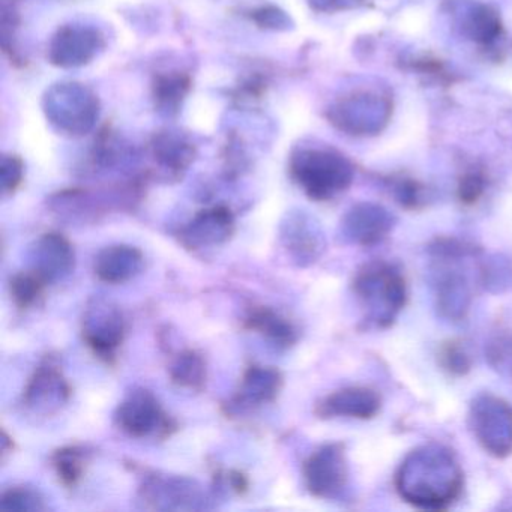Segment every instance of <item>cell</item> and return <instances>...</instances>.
Returning a JSON list of instances; mask_svg holds the SVG:
<instances>
[{"mask_svg":"<svg viewBox=\"0 0 512 512\" xmlns=\"http://www.w3.org/2000/svg\"><path fill=\"white\" fill-rule=\"evenodd\" d=\"M395 487L410 505L442 509L460 496L463 472L451 451L443 446H419L401 463Z\"/></svg>","mask_w":512,"mask_h":512,"instance_id":"1","label":"cell"},{"mask_svg":"<svg viewBox=\"0 0 512 512\" xmlns=\"http://www.w3.org/2000/svg\"><path fill=\"white\" fill-rule=\"evenodd\" d=\"M290 173L310 199H334L352 184L355 170L340 152L328 148L299 149L290 161Z\"/></svg>","mask_w":512,"mask_h":512,"instance_id":"2","label":"cell"},{"mask_svg":"<svg viewBox=\"0 0 512 512\" xmlns=\"http://www.w3.org/2000/svg\"><path fill=\"white\" fill-rule=\"evenodd\" d=\"M353 290L367 311L368 322L391 325L406 304V283L400 269L388 262L365 265L356 274Z\"/></svg>","mask_w":512,"mask_h":512,"instance_id":"3","label":"cell"},{"mask_svg":"<svg viewBox=\"0 0 512 512\" xmlns=\"http://www.w3.org/2000/svg\"><path fill=\"white\" fill-rule=\"evenodd\" d=\"M470 428L488 454L497 458L512 454V406L496 395L482 394L473 400Z\"/></svg>","mask_w":512,"mask_h":512,"instance_id":"4","label":"cell"},{"mask_svg":"<svg viewBox=\"0 0 512 512\" xmlns=\"http://www.w3.org/2000/svg\"><path fill=\"white\" fill-rule=\"evenodd\" d=\"M98 100L85 86L62 83L46 97L47 118L65 133L80 136L88 133L98 119Z\"/></svg>","mask_w":512,"mask_h":512,"instance_id":"5","label":"cell"},{"mask_svg":"<svg viewBox=\"0 0 512 512\" xmlns=\"http://www.w3.org/2000/svg\"><path fill=\"white\" fill-rule=\"evenodd\" d=\"M391 103L377 92H359L350 95L331 110L332 124L352 136L377 133L388 121Z\"/></svg>","mask_w":512,"mask_h":512,"instance_id":"6","label":"cell"},{"mask_svg":"<svg viewBox=\"0 0 512 512\" xmlns=\"http://www.w3.org/2000/svg\"><path fill=\"white\" fill-rule=\"evenodd\" d=\"M116 422L124 433L133 437L157 436L170 430L169 416L157 398L145 389L131 392L116 412Z\"/></svg>","mask_w":512,"mask_h":512,"instance_id":"7","label":"cell"},{"mask_svg":"<svg viewBox=\"0 0 512 512\" xmlns=\"http://www.w3.org/2000/svg\"><path fill=\"white\" fill-rule=\"evenodd\" d=\"M125 335L121 310L104 299H95L83 317V338L100 358L112 359Z\"/></svg>","mask_w":512,"mask_h":512,"instance_id":"8","label":"cell"},{"mask_svg":"<svg viewBox=\"0 0 512 512\" xmlns=\"http://www.w3.org/2000/svg\"><path fill=\"white\" fill-rule=\"evenodd\" d=\"M308 491L323 499L337 497L347 484V463L343 445L331 443L314 452L304 464Z\"/></svg>","mask_w":512,"mask_h":512,"instance_id":"9","label":"cell"},{"mask_svg":"<svg viewBox=\"0 0 512 512\" xmlns=\"http://www.w3.org/2000/svg\"><path fill=\"white\" fill-rule=\"evenodd\" d=\"M70 394V385L58 365L47 361L37 368L29 380L23 394V404L37 415H52L67 403Z\"/></svg>","mask_w":512,"mask_h":512,"instance_id":"10","label":"cell"},{"mask_svg":"<svg viewBox=\"0 0 512 512\" xmlns=\"http://www.w3.org/2000/svg\"><path fill=\"white\" fill-rule=\"evenodd\" d=\"M100 32L85 26H65L50 44L49 58L52 64L62 68L82 67L103 49Z\"/></svg>","mask_w":512,"mask_h":512,"instance_id":"11","label":"cell"},{"mask_svg":"<svg viewBox=\"0 0 512 512\" xmlns=\"http://www.w3.org/2000/svg\"><path fill=\"white\" fill-rule=\"evenodd\" d=\"M32 271L37 272L47 284L62 280L76 266L73 245L61 233H46L35 242L31 254Z\"/></svg>","mask_w":512,"mask_h":512,"instance_id":"12","label":"cell"},{"mask_svg":"<svg viewBox=\"0 0 512 512\" xmlns=\"http://www.w3.org/2000/svg\"><path fill=\"white\" fill-rule=\"evenodd\" d=\"M392 226V215L382 206L373 203H359L353 206L341 223L344 236L353 244L364 247L382 242L391 232Z\"/></svg>","mask_w":512,"mask_h":512,"instance_id":"13","label":"cell"},{"mask_svg":"<svg viewBox=\"0 0 512 512\" xmlns=\"http://www.w3.org/2000/svg\"><path fill=\"white\" fill-rule=\"evenodd\" d=\"M235 232V218L224 206L199 212L182 229L181 239L187 247L203 248L224 244Z\"/></svg>","mask_w":512,"mask_h":512,"instance_id":"14","label":"cell"},{"mask_svg":"<svg viewBox=\"0 0 512 512\" xmlns=\"http://www.w3.org/2000/svg\"><path fill=\"white\" fill-rule=\"evenodd\" d=\"M281 241L299 265H310L322 254L323 233L310 217L292 214L281 226Z\"/></svg>","mask_w":512,"mask_h":512,"instance_id":"15","label":"cell"},{"mask_svg":"<svg viewBox=\"0 0 512 512\" xmlns=\"http://www.w3.org/2000/svg\"><path fill=\"white\" fill-rule=\"evenodd\" d=\"M145 499L158 509H199L206 497L190 479L154 478L145 485Z\"/></svg>","mask_w":512,"mask_h":512,"instance_id":"16","label":"cell"},{"mask_svg":"<svg viewBox=\"0 0 512 512\" xmlns=\"http://www.w3.org/2000/svg\"><path fill=\"white\" fill-rule=\"evenodd\" d=\"M380 409V397L376 391L370 388L340 389L334 394L328 395L322 403L317 406V413L322 418H373Z\"/></svg>","mask_w":512,"mask_h":512,"instance_id":"17","label":"cell"},{"mask_svg":"<svg viewBox=\"0 0 512 512\" xmlns=\"http://www.w3.org/2000/svg\"><path fill=\"white\" fill-rule=\"evenodd\" d=\"M145 257L139 248L131 245H112L95 257V275L104 283L122 284L142 272Z\"/></svg>","mask_w":512,"mask_h":512,"instance_id":"18","label":"cell"},{"mask_svg":"<svg viewBox=\"0 0 512 512\" xmlns=\"http://www.w3.org/2000/svg\"><path fill=\"white\" fill-rule=\"evenodd\" d=\"M437 307L449 319H461L469 310L470 286L466 275L454 265L440 266L436 272Z\"/></svg>","mask_w":512,"mask_h":512,"instance_id":"19","label":"cell"},{"mask_svg":"<svg viewBox=\"0 0 512 512\" xmlns=\"http://www.w3.org/2000/svg\"><path fill=\"white\" fill-rule=\"evenodd\" d=\"M281 388H283V376L277 368L254 365L248 368L242 377L241 386L235 398L236 406L241 409H251V407L271 403L278 397Z\"/></svg>","mask_w":512,"mask_h":512,"instance_id":"20","label":"cell"},{"mask_svg":"<svg viewBox=\"0 0 512 512\" xmlns=\"http://www.w3.org/2000/svg\"><path fill=\"white\" fill-rule=\"evenodd\" d=\"M460 25L466 37L485 49L496 46L503 37L502 20L490 5H466L460 16Z\"/></svg>","mask_w":512,"mask_h":512,"instance_id":"21","label":"cell"},{"mask_svg":"<svg viewBox=\"0 0 512 512\" xmlns=\"http://www.w3.org/2000/svg\"><path fill=\"white\" fill-rule=\"evenodd\" d=\"M247 326L278 347H289L298 338L295 326L271 308H257L248 314Z\"/></svg>","mask_w":512,"mask_h":512,"instance_id":"22","label":"cell"},{"mask_svg":"<svg viewBox=\"0 0 512 512\" xmlns=\"http://www.w3.org/2000/svg\"><path fill=\"white\" fill-rule=\"evenodd\" d=\"M152 154L155 161L169 172H184L194 157V149L190 143L172 133L158 134L152 143Z\"/></svg>","mask_w":512,"mask_h":512,"instance_id":"23","label":"cell"},{"mask_svg":"<svg viewBox=\"0 0 512 512\" xmlns=\"http://www.w3.org/2000/svg\"><path fill=\"white\" fill-rule=\"evenodd\" d=\"M170 379L181 388L200 391L206 382V362L194 350H185L170 365Z\"/></svg>","mask_w":512,"mask_h":512,"instance_id":"24","label":"cell"},{"mask_svg":"<svg viewBox=\"0 0 512 512\" xmlns=\"http://www.w3.org/2000/svg\"><path fill=\"white\" fill-rule=\"evenodd\" d=\"M188 91H190V79L184 74H163L155 79V103L163 112H176Z\"/></svg>","mask_w":512,"mask_h":512,"instance_id":"25","label":"cell"},{"mask_svg":"<svg viewBox=\"0 0 512 512\" xmlns=\"http://www.w3.org/2000/svg\"><path fill=\"white\" fill-rule=\"evenodd\" d=\"M46 284L32 269L29 272H20L11 280V296L20 308L32 307L43 295Z\"/></svg>","mask_w":512,"mask_h":512,"instance_id":"26","label":"cell"},{"mask_svg":"<svg viewBox=\"0 0 512 512\" xmlns=\"http://www.w3.org/2000/svg\"><path fill=\"white\" fill-rule=\"evenodd\" d=\"M86 454L83 449L70 446V448L61 449L56 452L53 458V466L58 472L59 479L65 485H76L85 472Z\"/></svg>","mask_w":512,"mask_h":512,"instance_id":"27","label":"cell"},{"mask_svg":"<svg viewBox=\"0 0 512 512\" xmlns=\"http://www.w3.org/2000/svg\"><path fill=\"white\" fill-rule=\"evenodd\" d=\"M0 508L4 511L34 512L46 511L47 506L43 497L31 488L16 487L10 488L2 494Z\"/></svg>","mask_w":512,"mask_h":512,"instance_id":"28","label":"cell"},{"mask_svg":"<svg viewBox=\"0 0 512 512\" xmlns=\"http://www.w3.org/2000/svg\"><path fill=\"white\" fill-rule=\"evenodd\" d=\"M0 178H2V190H4V193H14L19 188V185L22 184V161L17 157H4Z\"/></svg>","mask_w":512,"mask_h":512,"instance_id":"29","label":"cell"},{"mask_svg":"<svg viewBox=\"0 0 512 512\" xmlns=\"http://www.w3.org/2000/svg\"><path fill=\"white\" fill-rule=\"evenodd\" d=\"M482 191H484V178L481 173L469 172L463 176L460 182V199L464 203L476 202Z\"/></svg>","mask_w":512,"mask_h":512,"instance_id":"30","label":"cell"},{"mask_svg":"<svg viewBox=\"0 0 512 512\" xmlns=\"http://www.w3.org/2000/svg\"><path fill=\"white\" fill-rule=\"evenodd\" d=\"M395 191H397L398 199L404 205L415 206L419 199H421L422 188L412 179H400V181H397Z\"/></svg>","mask_w":512,"mask_h":512,"instance_id":"31","label":"cell"},{"mask_svg":"<svg viewBox=\"0 0 512 512\" xmlns=\"http://www.w3.org/2000/svg\"><path fill=\"white\" fill-rule=\"evenodd\" d=\"M253 19L265 28L280 29L287 25V17L275 8H262L253 14Z\"/></svg>","mask_w":512,"mask_h":512,"instance_id":"32","label":"cell"},{"mask_svg":"<svg viewBox=\"0 0 512 512\" xmlns=\"http://www.w3.org/2000/svg\"><path fill=\"white\" fill-rule=\"evenodd\" d=\"M491 358L496 361L497 367L500 370L508 373L512 377V341H506V343H499L496 349L491 352Z\"/></svg>","mask_w":512,"mask_h":512,"instance_id":"33","label":"cell"},{"mask_svg":"<svg viewBox=\"0 0 512 512\" xmlns=\"http://www.w3.org/2000/svg\"><path fill=\"white\" fill-rule=\"evenodd\" d=\"M443 358L446 359V367L451 368L452 371H460L463 373L467 367H469V362H467L466 353L457 346L448 347V349L443 352Z\"/></svg>","mask_w":512,"mask_h":512,"instance_id":"34","label":"cell"},{"mask_svg":"<svg viewBox=\"0 0 512 512\" xmlns=\"http://www.w3.org/2000/svg\"><path fill=\"white\" fill-rule=\"evenodd\" d=\"M362 2L364 0H310V4L320 11L347 10V8L358 7Z\"/></svg>","mask_w":512,"mask_h":512,"instance_id":"35","label":"cell"}]
</instances>
